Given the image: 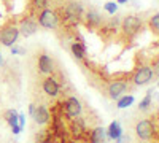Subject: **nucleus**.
Instances as JSON below:
<instances>
[{
	"label": "nucleus",
	"instance_id": "obj_1",
	"mask_svg": "<svg viewBox=\"0 0 159 143\" xmlns=\"http://www.w3.org/2000/svg\"><path fill=\"white\" fill-rule=\"evenodd\" d=\"M142 27H143V24H142V19L140 16H135V15H129L123 19L121 22V30L123 34L129 38H134L135 35H139L142 32Z\"/></svg>",
	"mask_w": 159,
	"mask_h": 143
},
{
	"label": "nucleus",
	"instance_id": "obj_2",
	"mask_svg": "<svg viewBox=\"0 0 159 143\" xmlns=\"http://www.w3.org/2000/svg\"><path fill=\"white\" fill-rule=\"evenodd\" d=\"M37 22L45 29H57L59 27V16L56 10H51L49 7L42 10L37 15Z\"/></svg>",
	"mask_w": 159,
	"mask_h": 143
},
{
	"label": "nucleus",
	"instance_id": "obj_3",
	"mask_svg": "<svg viewBox=\"0 0 159 143\" xmlns=\"http://www.w3.org/2000/svg\"><path fill=\"white\" fill-rule=\"evenodd\" d=\"M135 134L140 140H153L157 137V127L156 124H153L150 119H143L140 123H137L135 126Z\"/></svg>",
	"mask_w": 159,
	"mask_h": 143
},
{
	"label": "nucleus",
	"instance_id": "obj_4",
	"mask_svg": "<svg viewBox=\"0 0 159 143\" xmlns=\"http://www.w3.org/2000/svg\"><path fill=\"white\" fill-rule=\"evenodd\" d=\"M19 37V29L15 24H7L0 29V43H3L5 46H13L16 43Z\"/></svg>",
	"mask_w": 159,
	"mask_h": 143
},
{
	"label": "nucleus",
	"instance_id": "obj_5",
	"mask_svg": "<svg viewBox=\"0 0 159 143\" xmlns=\"http://www.w3.org/2000/svg\"><path fill=\"white\" fill-rule=\"evenodd\" d=\"M83 22L88 29H99L100 25L103 24V16L97 10H88L84 15H83Z\"/></svg>",
	"mask_w": 159,
	"mask_h": 143
},
{
	"label": "nucleus",
	"instance_id": "obj_6",
	"mask_svg": "<svg viewBox=\"0 0 159 143\" xmlns=\"http://www.w3.org/2000/svg\"><path fill=\"white\" fill-rule=\"evenodd\" d=\"M129 89V83L126 80H115L110 81V84L107 86V94L110 99H119L121 94H124Z\"/></svg>",
	"mask_w": 159,
	"mask_h": 143
},
{
	"label": "nucleus",
	"instance_id": "obj_7",
	"mask_svg": "<svg viewBox=\"0 0 159 143\" xmlns=\"http://www.w3.org/2000/svg\"><path fill=\"white\" fill-rule=\"evenodd\" d=\"M64 105V110H65V118L67 119H72V118H76V116L81 114V103H80V100L76 97H69L67 100H65V103H62Z\"/></svg>",
	"mask_w": 159,
	"mask_h": 143
},
{
	"label": "nucleus",
	"instance_id": "obj_8",
	"mask_svg": "<svg viewBox=\"0 0 159 143\" xmlns=\"http://www.w3.org/2000/svg\"><path fill=\"white\" fill-rule=\"evenodd\" d=\"M18 29H19V34H22L24 37H30V35H34L37 32L38 22H37V19L34 16H25L24 19H21Z\"/></svg>",
	"mask_w": 159,
	"mask_h": 143
},
{
	"label": "nucleus",
	"instance_id": "obj_9",
	"mask_svg": "<svg viewBox=\"0 0 159 143\" xmlns=\"http://www.w3.org/2000/svg\"><path fill=\"white\" fill-rule=\"evenodd\" d=\"M29 111H30V116L35 119L37 124H46L49 121V111H48V108L45 105H38L37 107V105L32 103Z\"/></svg>",
	"mask_w": 159,
	"mask_h": 143
},
{
	"label": "nucleus",
	"instance_id": "obj_10",
	"mask_svg": "<svg viewBox=\"0 0 159 143\" xmlns=\"http://www.w3.org/2000/svg\"><path fill=\"white\" fill-rule=\"evenodd\" d=\"M153 78V69L150 65H142L140 69H137L135 75H134V84L142 86V84H147L151 81Z\"/></svg>",
	"mask_w": 159,
	"mask_h": 143
},
{
	"label": "nucleus",
	"instance_id": "obj_11",
	"mask_svg": "<svg viewBox=\"0 0 159 143\" xmlns=\"http://www.w3.org/2000/svg\"><path fill=\"white\" fill-rule=\"evenodd\" d=\"M42 87H43V92H45L46 96H49V97H56V96L59 94V89H61L57 80H56L52 75L48 76V78H45L43 83H42Z\"/></svg>",
	"mask_w": 159,
	"mask_h": 143
},
{
	"label": "nucleus",
	"instance_id": "obj_12",
	"mask_svg": "<svg viewBox=\"0 0 159 143\" xmlns=\"http://www.w3.org/2000/svg\"><path fill=\"white\" fill-rule=\"evenodd\" d=\"M38 69L43 75H52L54 73V62H52V59L46 53H42L38 56Z\"/></svg>",
	"mask_w": 159,
	"mask_h": 143
},
{
	"label": "nucleus",
	"instance_id": "obj_13",
	"mask_svg": "<svg viewBox=\"0 0 159 143\" xmlns=\"http://www.w3.org/2000/svg\"><path fill=\"white\" fill-rule=\"evenodd\" d=\"M5 119L11 126V129H13V132H15V134H19L22 131V129L19 127V124H18V113L15 110H8L5 113Z\"/></svg>",
	"mask_w": 159,
	"mask_h": 143
},
{
	"label": "nucleus",
	"instance_id": "obj_14",
	"mask_svg": "<svg viewBox=\"0 0 159 143\" xmlns=\"http://www.w3.org/2000/svg\"><path fill=\"white\" fill-rule=\"evenodd\" d=\"M70 51L73 53V56H75L76 59H84V56H86V46H84L83 42L73 40V42L70 43Z\"/></svg>",
	"mask_w": 159,
	"mask_h": 143
},
{
	"label": "nucleus",
	"instance_id": "obj_15",
	"mask_svg": "<svg viewBox=\"0 0 159 143\" xmlns=\"http://www.w3.org/2000/svg\"><path fill=\"white\" fill-rule=\"evenodd\" d=\"M49 7V0H29V10L30 15H35V13H40L42 10Z\"/></svg>",
	"mask_w": 159,
	"mask_h": 143
},
{
	"label": "nucleus",
	"instance_id": "obj_16",
	"mask_svg": "<svg viewBox=\"0 0 159 143\" xmlns=\"http://www.w3.org/2000/svg\"><path fill=\"white\" fill-rule=\"evenodd\" d=\"M89 141L91 143H105V131L103 127H97L91 132L89 135Z\"/></svg>",
	"mask_w": 159,
	"mask_h": 143
},
{
	"label": "nucleus",
	"instance_id": "obj_17",
	"mask_svg": "<svg viewBox=\"0 0 159 143\" xmlns=\"http://www.w3.org/2000/svg\"><path fill=\"white\" fill-rule=\"evenodd\" d=\"M121 135H123V131H121V126H119V123H118V121L111 123L110 127H108V137L113 138V140H116V138H119Z\"/></svg>",
	"mask_w": 159,
	"mask_h": 143
},
{
	"label": "nucleus",
	"instance_id": "obj_18",
	"mask_svg": "<svg viewBox=\"0 0 159 143\" xmlns=\"http://www.w3.org/2000/svg\"><path fill=\"white\" fill-rule=\"evenodd\" d=\"M148 27H150V30H151L154 35H157V32H159V15H157V13H154V15L150 18Z\"/></svg>",
	"mask_w": 159,
	"mask_h": 143
},
{
	"label": "nucleus",
	"instance_id": "obj_19",
	"mask_svg": "<svg viewBox=\"0 0 159 143\" xmlns=\"http://www.w3.org/2000/svg\"><path fill=\"white\" fill-rule=\"evenodd\" d=\"M134 103V96H124L118 99V108H127Z\"/></svg>",
	"mask_w": 159,
	"mask_h": 143
},
{
	"label": "nucleus",
	"instance_id": "obj_20",
	"mask_svg": "<svg viewBox=\"0 0 159 143\" xmlns=\"http://www.w3.org/2000/svg\"><path fill=\"white\" fill-rule=\"evenodd\" d=\"M151 94H153V91H150V92L147 94V97L140 102V110H142V111L148 110V108L151 107Z\"/></svg>",
	"mask_w": 159,
	"mask_h": 143
},
{
	"label": "nucleus",
	"instance_id": "obj_21",
	"mask_svg": "<svg viewBox=\"0 0 159 143\" xmlns=\"http://www.w3.org/2000/svg\"><path fill=\"white\" fill-rule=\"evenodd\" d=\"M105 11L108 13V15H115V13L118 11V5L115 3V2H108V3H105Z\"/></svg>",
	"mask_w": 159,
	"mask_h": 143
},
{
	"label": "nucleus",
	"instance_id": "obj_22",
	"mask_svg": "<svg viewBox=\"0 0 159 143\" xmlns=\"http://www.w3.org/2000/svg\"><path fill=\"white\" fill-rule=\"evenodd\" d=\"M11 54H19V48H11Z\"/></svg>",
	"mask_w": 159,
	"mask_h": 143
},
{
	"label": "nucleus",
	"instance_id": "obj_23",
	"mask_svg": "<svg viewBox=\"0 0 159 143\" xmlns=\"http://www.w3.org/2000/svg\"><path fill=\"white\" fill-rule=\"evenodd\" d=\"M127 0H118V3H126Z\"/></svg>",
	"mask_w": 159,
	"mask_h": 143
},
{
	"label": "nucleus",
	"instance_id": "obj_24",
	"mask_svg": "<svg viewBox=\"0 0 159 143\" xmlns=\"http://www.w3.org/2000/svg\"><path fill=\"white\" fill-rule=\"evenodd\" d=\"M56 2H70V0H56Z\"/></svg>",
	"mask_w": 159,
	"mask_h": 143
},
{
	"label": "nucleus",
	"instance_id": "obj_25",
	"mask_svg": "<svg viewBox=\"0 0 159 143\" xmlns=\"http://www.w3.org/2000/svg\"><path fill=\"white\" fill-rule=\"evenodd\" d=\"M0 62H2V54H0Z\"/></svg>",
	"mask_w": 159,
	"mask_h": 143
}]
</instances>
